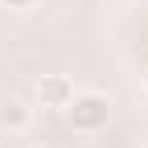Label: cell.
I'll use <instances>...</instances> for the list:
<instances>
[{
	"label": "cell",
	"mask_w": 148,
	"mask_h": 148,
	"mask_svg": "<svg viewBox=\"0 0 148 148\" xmlns=\"http://www.w3.org/2000/svg\"><path fill=\"white\" fill-rule=\"evenodd\" d=\"M78 95V86H74L70 74H41L37 78V107L45 111H66Z\"/></svg>",
	"instance_id": "2"
},
{
	"label": "cell",
	"mask_w": 148,
	"mask_h": 148,
	"mask_svg": "<svg viewBox=\"0 0 148 148\" xmlns=\"http://www.w3.org/2000/svg\"><path fill=\"white\" fill-rule=\"evenodd\" d=\"M140 86H144V95H148V66H144V74H140Z\"/></svg>",
	"instance_id": "5"
},
{
	"label": "cell",
	"mask_w": 148,
	"mask_h": 148,
	"mask_svg": "<svg viewBox=\"0 0 148 148\" xmlns=\"http://www.w3.org/2000/svg\"><path fill=\"white\" fill-rule=\"evenodd\" d=\"M37 4H41V0H0V8H12V12H29Z\"/></svg>",
	"instance_id": "4"
},
{
	"label": "cell",
	"mask_w": 148,
	"mask_h": 148,
	"mask_svg": "<svg viewBox=\"0 0 148 148\" xmlns=\"http://www.w3.org/2000/svg\"><path fill=\"white\" fill-rule=\"evenodd\" d=\"M29 127H33V107L25 99H0V132L21 136Z\"/></svg>",
	"instance_id": "3"
},
{
	"label": "cell",
	"mask_w": 148,
	"mask_h": 148,
	"mask_svg": "<svg viewBox=\"0 0 148 148\" xmlns=\"http://www.w3.org/2000/svg\"><path fill=\"white\" fill-rule=\"evenodd\" d=\"M37 148H53V144H37Z\"/></svg>",
	"instance_id": "6"
},
{
	"label": "cell",
	"mask_w": 148,
	"mask_h": 148,
	"mask_svg": "<svg viewBox=\"0 0 148 148\" xmlns=\"http://www.w3.org/2000/svg\"><path fill=\"white\" fill-rule=\"evenodd\" d=\"M144 148H148V140H144Z\"/></svg>",
	"instance_id": "7"
},
{
	"label": "cell",
	"mask_w": 148,
	"mask_h": 148,
	"mask_svg": "<svg viewBox=\"0 0 148 148\" xmlns=\"http://www.w3.org/2000/svg\"><path fill=\"white\" fill-rule=\"evenodd\" d=\"M66 119H70V127L78 136H99L111 123V99L103 90H78L74 103L66 107Z\"/></svg>",
	"instance_id": "1"
}]
</instances>
